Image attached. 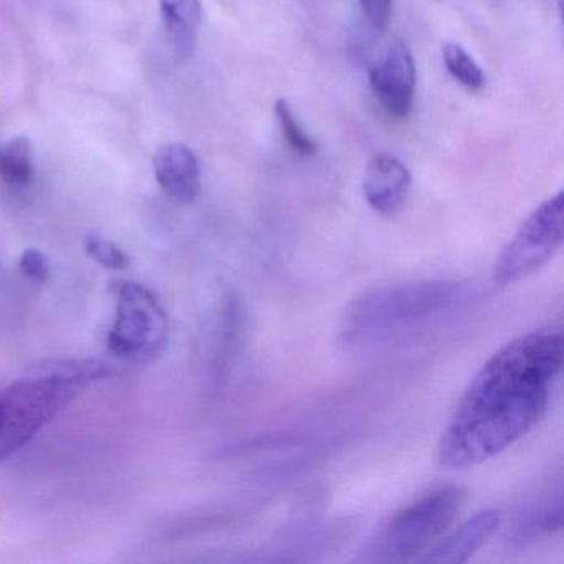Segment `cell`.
Wrapping results in <instances>:
<instances>
[{"label":"cell","instance_id":"obj_1","mask_svg":"<svg viewBox=\"0 0 564 564\" xmlns=\"http://www.w3.org/2000/svg\"><path fill=\"white\" fill-rule=\"evenodd\" d=\"M557 332L530 333L501 346L471 378L437 444L438 468L468 470L530 434L550 408L563 371Z\"/></svg>","mask_w":564,"mask_h":564},{"label":"cell","instance_id":"obj_2","mask_svg":"<svg viewBox=\"0 0 564 564\" xmlns=\"http://www.w3.org/2000/svg\"><path fill=\"white\" fill-rule=\"evenodd\" d=\"M462 286L445 280L392 283L362 292L345 312L348 328L376 332L395 328L444 312L462 295Z\"/></svg>","mask_w":564,"mask_h":564},{"label":"cell","instance_id":"obj_3","mask_svg":"<svg viewBox=\"0 0 564 564\" xmlns=\"http://www.w3.org/2000/svg\"><path fill=\"white\" fill-rule=\"evenodd\" d=\"M465 491L458 487L438 488L399 511L386 527L375 546L376 561L409 563L432 546L448 530L462 505Z\"/></svg>","mask_w":564,"mask_h":564},{"label":"cell","instance_id":"obj_4","mask_svg":"<svg viewBox=\"0 0 564 564\" xmlns=\"http://www.w3.org/2000/svg\"><path fill=\"white\" fill-rule=\"evenodd\" d=\"M564 194L550 197L518 227L498 253L494 265L495 285H514L543 269L563 246Z\"/></svg>","mask_w":564,"mask_h":564},{"label":"cell","instance_id":"obj_5","mask_svg":"<svg viewBox=\"0 0 564 564\" xmlns=\"http://www.w3.org/2000/svg\"><path fill=\"white\" fill-rule=\"evenodd\" d=\"M117 319L108 333V349L128 361L147 362L166 345L170 323L156 295L137 282L115 283Z\"/></svg>","mask_w":564,"mask_h":564},{"label":"cell","instance_id":"obj_6","mask_svg":"<svg viewBox=\"0 0 564 564\" xmlns=\"http://www.w3.org/2000/svg\"><path fill=\"white\" fill-rule=\"evenodd\" d=\"M369 84L389 117L404 120L411 115L415 95V62L405 42L389 45L381 64L369 72Z\"/></svg>","mask_w":564,"mask_h":564},{"label":"cell","instance_id":"obj_7","mask_svg":"<svg viewBox=\"0 0 564 564\" xmlns=\"http://www.w3.org/2000/svg\"><path fill=\"white\" fill-rule=\"evenodd\" d=\"M411 171L391 154H378L372 158L362 177L366 200L376 213L386 217L401 213L411 193Z\"/></svg>","mask_w":564,"mask_h":564},{"label":"cell","instance_id":"obj_8","mask_svg":"<svg viewBox=\"0 0 564 564\" xmlns=\"http://www.w3.org/2000/svg\"><path fill=\"white\" fill-rule=\"evenodd\" d=\"M154 176L163 193L177 204H191L200 193V171L196 154L183 143L161 147L154 154Z\"/></svg>","mask_w":564,"mask_h":564},{"label":"cell","instance_id":"obj_9","mask_svg":"<svg viewBox=\"0 0 564 564\" xmlns=\"http://www.w3.org/2000/svg\"><path fill=\"white\" fill-rule=\"evenodd\" d=\"M501 514L497 510H484L468 518L454 533L448 534L434 547H429L424 556L417 561L427 564L467 563L498 530Z\"/></svg>","mask_w":564,"mask_h":564},{"label":"cell","instance_id":"obj_10","mask_svg":"<svg viewBox=\"0 0 564 564\" xmlns=\"http://www.w3.org/2000/svg\"><path fill=\"white\" fill-rule=\"evenodd\" d=\"M167 39L177 61L186 62L196 51L199 34L200 0H160Z\"/></svg>","mask_w":564,"mask_h":564},{"label":"cell","instance_id":"obj_11","mask_svg":"<svg viewBox=\"0 0 564 564\" xmlns=\"http://www.w3.org/2000/svg\"><path fill=\"white\" fill-rule=\"evenodd\" d=\"M34 176V148L28 137L0 143V180L11 186H24Z\"/></svg>","mask_w":564,"mask_h":564},{"label":"cell","instance_id":"obj_12","mask_svg":"<svg viewBox=\"0 0 564 564\" xmlns=\"http://www.w3.org/2000/svg\"><path fill=\"white\" fill-rule=\"evenodd\" d=\"M563 527V495L534 505L533 510L524 514L517 524V538L521 541L538 540L553 534Z\"/></svg>","mask_w":564,"mask_h":564},{"label":"cell","instance_id":"obj_13","mask_svg":"<svg viewBox=\"0 0 564 564\" xmlns=\"http://www.w3.org/2000/svg\"><path fill=\"white\" fill-rule=\"evenodd\" d=\"M448 74L468 90H480L485 85V75L480 65L471 58L465 48L457 44H445L442 48Z\"/></svg>","mask_w":564,"mask_h":564},{"label":"cell","instance_id":"obj_14","mask_svg":"<svg viewBox=\"0 0 564 564\" xmlns=\"http://www.w3.org/2000/svg\"><path fill=\"white\" fill-rule=\"evenodd\" d=\"M275 115L279 118L280 130L289 147L302 156H312L316 153V143L303 131L290 108L289 101L279 100L275 104Z\"/></svg>","mask_w":564,"mask_h":564},{"label":"cell","instance_id":"obj_15","mask_svg":"<svg viewBox=\"0 0 564 564\" xmlns=\"http://www.w3.org/2000/svg\"><path fill=\"white\" fill-rule=\"evenodd\" d=\"M85 249H87L88 256H90L95 262L104 265L105 269L123 272V270H127L128 267L131 265L130 256H128L121 247H118L117 243L104 239V237H88L87 242H85Z\"/></svg>","mask_w":564,"mask_h":564},{"label":"cell","instance_id":"obj_16","mask_svg":"<svg viewBox=\"0 0 564 564\" xmlns=\"http://www.w3.org/2000/svg\"><path fill=\"white\" fill-rule=\"evenodd\" d=\"M19 267L25 276L37 283H45L51 276V263H48L47 257L35 249L24 250Z\"/></svg>","mask_w":564,"mask_h":564},{"label":"cell","instance_id":"obj_17","mask_svg":"<svg viewBox=\"0 0 564 564\" xmlns=\"http://www.w3.org/2000/svg\"><path fill=\"white\" fill-rule=\"evenodd\" d=\"M362 12L376 31L384 32L391 22L392 0H361Z\"/></svg>","mask_w":564,"mask_h":564},{"label":"cell","instance_id":"obj_18","mask_svg":"<svg viewBox=\"0 0 564 564\" xmlns=\"http://www.w3.org/2000/svg\"><path fill=\"white\" fill-rule=\"evenodd\" d=\"M8 458L6 455L4 447H2V437H0V462H4Z\"/></svg>","mask_w":564,"mask_h":564}]
</instances>
